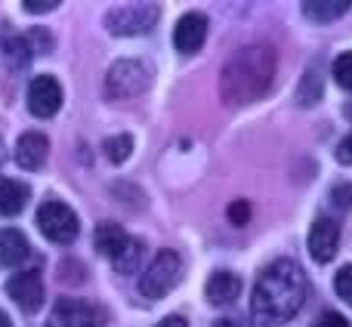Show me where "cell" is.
Returning a JSON list of instances; mask_svg holds the SVG:
<instances>
[{
    "mask_svg": "<svg viewBox=\"0 0 352 327\" xmlns=\"http://www.w3.org/2000/svg\"><path fill=\"white\" fill-rule=\"evenodd\" d=\"M331 201H334L340 210H349L352 207V185H334L331 188Z\"/></svg>",
    "mask_w": 352,
    "mask_h": 327,
    "instance_id": "cell-23",
    "label": "cell"
},
{
    "mask_svg": "<svg viewBox=\"0 0 352 327\" xmlns=\"http://www.w3.org/2000/svg\"><path fill=\"white\" fill-rule=\"evenodd\" d=\"M3 49H6V56H10V59L19 62V65H25V62H28V56L34 53V49H31L22 37H16V34L10 37V31H3Z\"/></svg>",
    "mask_w": 352,
    "mask_h": 327,
    "instance_id": "cell-19",
    "label": "cell"
},
{
    "mask_svg": "<svg viewBox=\"0 0 352 327\" xmlns=\"http://www.w3.org/2000/svg\"><path fill=\"white\" fill-rule=\"evenodd\" d=\"M241 293V278L232 272H213L210 281H207V300L213 306H226Z\"/></svg>",
    "mask_w": 352,
    "mask_h": 327,
    "instance_id": "cell-15",
    "label": "cell"
},
{
    "mask_svg": "<svg viewBox=\"0 0 352 327\" xmlns=\"http://www.w3.org/2000/svg\"><path fill=\"white\" fill-rule=\"evenodd\" d=\"M337 161L346 164V167H352V130L340 139V146H337Z\"/></svg>",
    "mask_w": 352,
    "mask_h": 327,
    "instance_id": "cell-24",
    "label": "cell"
},
{
    "mask_svg": "<svg viewBox=\"0 0 352 327\" xmlns=\"http://www.w3.org/2000/svg\"><path fill=\"white\" fill-rule=\"evenodd\" d=\"M28 109L34 117H53L62 109V87L53 74H37L28 84Z\"/></svg>",
    "mask_w": 352,
    "mask_h": 327,
    "instance_id": "cell-9",
    "label": "cell"
},
{
    "mask_svg": "<svg viewBox=\"0 0 352 327\" xmlns=\"http://www.w3.org/2000/svg\"><path fill=\"white\" fill-rule=\"evenodd\" d=\"M155 327H188V324H186V318H182V315H167L164 322L155 324Z\"/></svg>",
    "mask_w": 352,
    "mask_h": 327,
    "instance_id": "cell-28",
    "label": "cell"
},
{
    "mask_svg": "<svg viewBox=\"0 0 352 327\" xmlns=\"http://www.w3.org/2000/svg\"><path fill=\"white\" fill-rule=\"evenodd\" d=\"M229 219L235 225H248V219H250V204L248 201H235V204H229Z\"/></svg>",
    "mask_w": 352,
    "mask_h": 327,
    "instance_id": "cell-22",
    "label": "cell"
},
{
    "mask_svg": "<svg viewBox=\"0 0 352 327\" xmlns=\"http://www.w3.org/2000/svg\"><path fill=\"white\" fill-rule=\"evenodd\" d=\"M343 12H349V0H316V3H303V16L312 22H334Z\"/></svg>",
    "mask_w": 352,
    "mask_h": 327,
    "instance_id": "cell-17",
    "label": "cell"
},
{
    "mask_svg": "<svg viewBox=\"0 0 352 327\" xmlns=\"http://www.w3.org/2000/svg\"><path fill=\"white\" fill-rule=\"evenodd\" d=\"M59 0H25V12H53Z\"/></svg>",
    "mask_w": 352,
    "mask_h": 327,
    "instance_id": "cell-26",
    "label": "cell"
},
{
    "mask_svg": "<svg viewBox=\"0 0 352 327\" xmlns=\"http://www.w3.org/2000/svg\"><path fill=\"white\" fill-rule=\"evenodd\" d=\"M213 327H250V324H244L241 318H235V315H226V318H219V322H213Z\"/></svg>",
    "mask_w": 352,
    "mask_h": 327,
    "instance_id": "cell-27",
    "label": "cell"
},
{
    "mask_svg": "<svg viewBox=\"0 0 352 327\" xmlns=\"http://www.w3.org/2000/svg\"><path fill=\"white\" fill-rule=\"evenodd\" d=\"M109 322V312L87 300H56L53 324L56 327H102Z\"/></svg>",
    "mask_w": 352,
    "mask_h": 327,
    "instance_id": "cell-8",
    "label": "cell"
},
{
    "mask_svg": "<svg viewBox=\"0 0 352 327\" xmlns=\"http://www.w3.org/2000/svg\"><path fill=\"white\" fill-rule=\"evenodd\" d=\"M275 49L272 47H244L223 65L219 96L229 105H250L272 87L275 78Z\"/></svg>",
    "mask_w": 352,
    "mask_h": 327,
    "instance_id": "cell-2",
    "label": "cell"
},
{
    "mask_svg": "<svg viewBox=\"0 0 352 327\" xmlns=\"http://www.w3.org/2000/svg\"><path fill=\"white\" fill-rule=\"evenodd\" d=\"M37 225H41L43 238H50L53 244H72L78 238V216L68 204L62 201H47L37 210Z\"/></svg>",
    "mask_w": 352,
    "mask_h": 327,
    "instance_id": "cell-7",
    "label": "cell"
},
{
    "mask_svg": "<svg viewBox=\"0 0 352 327\" xmlns=\"http://www.w3.org/2000/svg\"><path fill=\"white\" fill-rule=\"evenodd\" d=\"M31 256L28 238L19 229H0V266H19Z\"/></svg>",
    "mask_w": 352,
    "mask_h": 327,
    "instance_id": "cell-14",
    "label": "cell"
},
{
    "mask_svg": "<svg viewBox=\"0 0 352 327\" xmlns=\"http://www.w3.org/2000/svg\"><path fill=\"white\" fill-rule=\"evenodd\" d=\"M96 250L115 262L118 272H130L142 256V241H133V238L115 223H99L96 225Z\"/></svg>",
    "mask_w": 352,
    "mask_h": 327,
    "instance_id": "cell-3",
    "label": "cell"
},
{
    "mask_svg": "<svg viewBox=\"0 0 352 327\" xmlns=\"http://www.w3.org/2000/svg\"><path fill=\"white\" fill-rule=\"evenodd\" d=\"M182 278V260L176 250H161L152 260V266L146 269V275L140 278V291L146 300H161L179 284Z\"/></svg>",
    "mask_w": 352,
    "mask_h": 327,
    "instance_id": "cell-5",
    "label": "cell"
},
{
    "mask_svg": "<svg viewBox=\"0 0 352 327\" xmlns=\"http://www.w3.org/2000/svg\"><path fill=\"white\" fill-rule=\"evenodd\" d=\"M6 293L12 297V303L22 312H37L43 306V281L41 275L31 269V272H19L6 281Z\"/></svg>",
    "mask_w": 352,
    "mask_h": 327,
    "instance_id": "cell-10",
    "label": "cell"
},
{
    "mask_svg": "<svg viewBox=\"0 0 352 327\" xmlns=\"http://www.w3.org/2000/svg\"><path fill=\"white\" fill-rule=\"evenodd\" d=\"M102 148L111 164H124L130 158V152H133V139H130V136H111V139H105Z\"/></svg>",
    "mask_w": 352,
    "mask_h": 327,
    "instance_id": "cell-18",
    "label": "cell"
},
{
    "mask_svg": "<svg viewBox=\"0 0 352 327\" xmlns=\"http://www.w3.org/2000/svg\"><path fill=\"white\" fill-rule=\"evenodd\" d=\"M152 84V65L142 59H121L105 74V93L111 99H133Z\"/></svg>",
    "mask_w": 352,
    "mask_h": 327,
    "instance_id": "cell-4",
    "label": "cell"
},
{
    "mask_svg": "<svg viewBox=\"0 0 352 327\" xmlns=\"http://www.w3.org/2000/svg\"><path fill=\"white\" fill-rule=\"evenodd\" d=\"M47 152H50V142L43 133H22L16 142V164L22 170H37L43 167V161H47Z\"/></svg>",
    "mask_w": 352,
    "mask_h": 327,
    "instance_id": "cell-13",
    "label": "cell"
},
{
    "mask_svg": "<svg viewBox=\"0 0 352 327\" xmlns=\"http://www.w3.org/2000/svg\"><path fill=\"white\" fill-rule=\"evenodd\" d=\"M316 327H349V322L340 315V312H324V315L316 322Z\"/></svg>",
    "mask_w": 352,
    "mask_h": 327,
    "instance_id": "cell-25",
    "label": "cell"
},
{
    "mask_svg": "<svg viewBox=\"0 0 352 327\" xmlns=\"http://www.w3.org/2000/svg\"><path fill=\"white\" fill-rule=\"evenodd\" d=\"M334 291H337V297H340L343 303H349V306H352V266H343L340 272H337V278H334Z\"/></svg>",
    "mask_w": 352,
    "mask_h": 327,
    "instance_id": "cell-21",
    "label": "cell"
},
{
    "mask_svg": "<svg viewBox=\"0 0 352 327\" xmlns=\"http://www.w3.org/2000/svg\"><path fill=\"white\" fill-rule=\"evenodd\" d=\"M334 80L343 90H352V53H340L334 59Z\"/></svg>",
    "mask_w": 352,
    "mask_h": 327,
    "instance_id": "cell-20",
    "label": "cell"
},
{
    "mask_svg": "<svg viewBox=\"0 0 352 327\" xmlns=\"http://www.w3.org/2000/svg\"><path fill=\"white\" fill-rule=\"evenodd\" d=\"M306 293H309V284H306L303 269L294 260H275L256 278L250 312L263 327L285 324L303 309Z\"/></svg>",
    "mask_w": 352,
    "mask_h": 327,
    "instance_id": "cell-1",
    "label": "cell"
},
{
    "mask_svg": "<svg viewBox=\"0 0 352 327\" xmlns=\"http://www.w3.org/2000/svg\"><path fill=\"white\" fill-rule=\"evenodd\" d=\"M161 19V6L158 3H124L105 16L111 34L121 37H133V34H146L155 28V22Z\"/></svg>",
    "mask_w": 352,
    "mask_h": 327,
    "instance_id": "cell-6",
    "label": "cell"
},
{
    "mask_svg": "<svg viewBox=\"0 0 352 327\" xmlns=\"http://www.w3.org/2000/svg\"><path fill=\"white\" fill-rule=\"evenodd\" d=\"M337 247H340V225L334 223V219L322 216L312 223L309 229V253L316 262H331L337 253Z\"/></svg>",
    "mask_w": 352,
    "mask_h": 327,
    "instance_id": "cell-11",
    "label": "cell"
},
{
    "mask_svg": "<svg viewBox=\"0 0 352 327\" xmlns=\"http://www.w3.org/2000/svg\"><path fill=\"white\" fill-rule=\"evenodd\" d=\"M207 41V16L204 12H186L173 28V47L179 53H198Z\"/></svg>",
    "mask_w": 352,
    "mask_h": 327,
    "instance_id": "cell-12",
    "label": "cell"
},
{
    "mask_svg": "<svg viewBox=\"0 0 352 327\" xmlns=\"http://www.w3.org/2000/svg\"><path fill=\"white\" fill-rule=\"evenodd\" d=\"M0 327H12V322L6 318V312H0Z\"/></svg>",
    "mask_w": 352,
    "mask_h": 327,
    "instance_id": "cell-29",
    "label": "cell"
},
{
    "mask_svg": "<svg viewBox=\"0 0 352 327\" xmlns=\"http://www.w3.org/2000/svg\"><path fill=\"white\" fill-rule=\"evenodd\" d=\"M25 201H28V185L0 176V216H16V213H22Z\"/></svg>",
    "mask_w": 352,
    "mask_h": 327,
    "instance_id": "cell-16",
    "label": "cell"
}]
</instances>
